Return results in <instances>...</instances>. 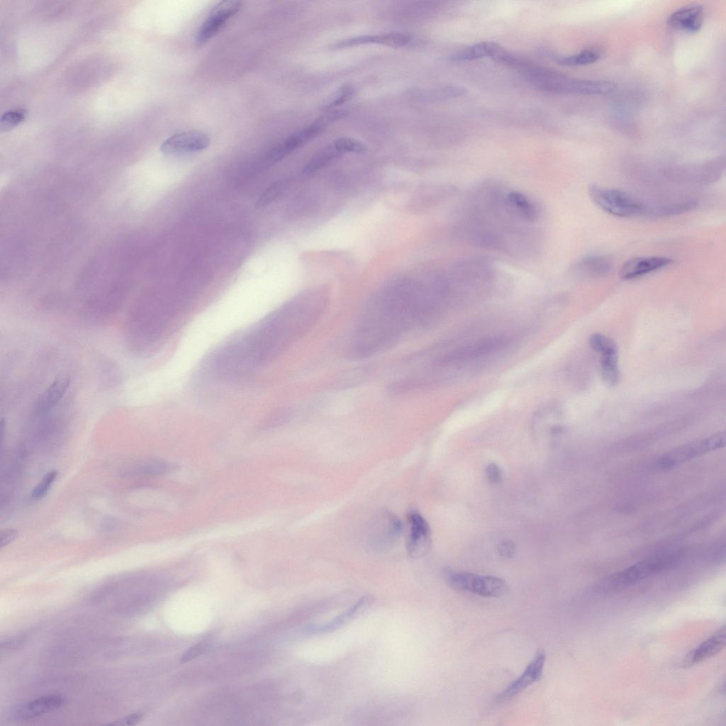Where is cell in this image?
I'll return each instance as SVG.
<instances>
[{
	"mask_svg": "<svg viewBox=\"0 0 726 726\" xmlns=\"http://www.w3.org/2000/svg\"><path fill=\"white\" fill-rule=\"evenodd\" d=\"M241 6L242 2L238 1L218 3L201 26L196 38L197 44L203 45L215 36Z\"/></svg>",
	"mask_w": 726,
	"mask_h": 726,
	"instance_id": "30bf717a",
	"label": "cell"
},
{
	"mask_svg": "<svg viewBox=\"0 0 726 726\" xmlns=\"http://www.w3.org/2000/svg\"><path fill=\"white\" fill-rule=\"evenodd\" d=\"M546 654L543 649L537 650L534 658L522 674L503 691L496 698L498 702L511 699L529 686L537 681L542 676Z\"/></svg>",
	"mask_w": 726,
	"mask_h": 726,
	"instance_id": "7c38bea8",
	"label": "cell"
},
{
	"mask_svg": "<svg viewBox=\"0 0 726 726\" xmlns=\"http://www.w3.org/2000/svg\"><path fill=\"white\" fill-rule=\"evenodd\" d=\"M588 193L591 201L603 211L618 217L644 215L647 206L621 190L591 184Z\"/></svg>",
	"mask_w": 726,
	"mask_h": 726,
	"instance_id": "277c9868",
	"label": "cell"
},
{
	"mask_svg": "<svg viewBox=\"0 0 726 726\" xmlns=\"http://www.w3.org/2000/svg\"><path fill=\"white\" fill-rule=\"evenodd\" d=\"M444 576L447 584L452 588L483 597H498L505 594L508 590V584L504 580L492 576L449 569L445 570Z\"/></svg>",
	"mask_w": 726,
	"mask_h": 726,
	"instance_id": "5b68a950",
	"label": "cell"
},
{
	"mask_svg": "<svg viewBox=\"0 0 726 726\" xmlns=\"http://www.w3.org/2000/svg\"><path fill=\"white\" fill-rule=\"evenodd\" d=\"M333 145L342 154L344 152L364 153L367 150V147L364 143L351 138H340L334 142Z\"/></svg>",
	"mask_w": 726,
	"mask_h": 726,
	"instance_id": "f1b7e54d",
	"label": "cell"
},
{
	"mask_svg": "<svg viewBox=\"0 0 726 726\" xmlns=\"http://www.w3.org/2000/svg\"><path fill=\"white\" fill-rule=\"evenodd\" d=\"M537 89L556 94L603 95L611 93L612 82L569 77L525 60L518 69Z\"/></svg>",
	"mask_w": 726,
	"mask_h": 726,
	"instance_id": "7a4b0ae2",
	"label": "cell"
},
{
	"mask_svg": "<svg viewBox=\"0 0 726 726\" xmlns=\"http://www.w3.org/2000/svg\"><path fill=\"white\" fill-rule=\"evenodd\" d=\"M613 267L610 258L604 255L583 257L572 264L569 272L579 278L597 279L608 275Z\"/></svg>",
	"mask_w": 726,
	"mask_h": 726,
	"instance_id": "e0dca14e",
	"label": "cell"
},
{
	"mask_svg": "<svg viewBox=\"0 0 726 726\" xmlns=\"http://www.w3.org/2000/svg\"><path fill=\"white\" fill-rule=\"evenodd\" d=\"M208 648V644L200 642L186 650L181 657V661L186 662L203 654Z\"/></svg>",
	"mask_w": 726,
	"mask_h": 726,
	"instance_id": "e575fe53",
	"label": "cell"
},
{
	"mask_svg": "<svg viewBox=\"0 0 726 726\" xmlns=\"http://www.w3.org/2000/svg\"><path fill=\"white\" fill-rule=\"evenodd\" d=\"M411 39L412 35L408 32H391L345 39L336 43L334 48H345L367 43H377L392 48H400L409 43Z\"/></svg>",
	"mask_w": 726,
	"mask_h": 726,
	"instance_id": "ffe728a7",
	"label": "cell"
},
{
	"mask_svg": "<svg viewBox=\"0 0 726 726\" xmlns=\"http://www.w3.org/2000/svg\"><path fill=\"white\" fill-rule=\"evenodd\" d=\"M725 645V626L723 625L694 649L688 652L683 664L689 666L700 663L719 653Z\"/></svg>",
	"mask_w": 726,
	"mask_h": 726,
	"instance_id": "d6986e66",
	"label": "cell"
},
{
	"mask_svg": "<svg viewBox=\"0 0 726 726\" xmlns=\"http://www.w3.org/2000/svg\"><path fill=\"white\" fill-rule=\"evenodd\" d=\"M67 376H59L39 395L33 406L35 416H44L50 413L61 401L69 386Z\"/></svg>",
	"mask_w": 726,
	"mask_h": 726,
	"instance_id": "5bb4252c",
	"label": "cell"
},
{
	"mask_svg": "<svg viewBox=\"0 0 726 726\" xmlns=\"http://www.w3.org/2000/svg\"><path fill=\"white\" fill-rule=\"evenodd\" d=\"M342 155L332 145L325 147L315 153L308 161L304 168L306 173L310 174L320 170Z\"/></svg>",
	"mask_w": 726,
	"mask_h": 726,
	"instance_id": "4316f807",
	"label": "cell"
},
{
	"mask_svg": "<svg viewBox=\"0 0 726 726\" xmlns=\"http://www.w3.org/2000/svg\"><path fill=\"white\" fill-rule=\"evenodd\" d=\"M321 297L298 300L269 315L244 336L218 351L224 372L236 379L270 362L304 335L321 318Z\"/></svg>",
	"mask_w": 726,
	"mask_h": 726,
	"instance_id": "6da1fadb",
	"label": "cell"
},
{
	"mask_svg": "<svg viewBox=\"0 0 726 726\" xmlns=\"http://www.w3.org/2000/svg\"><path fill=\"white\" fill-rule=\"evenodd\" d=\"M704 11L700 4H691L680 8L673 12L668 18L670 27L687 32L696 33L702 27Z\"/></svg>",
	"mask_w": 726,
	"mask_h": 726,
	"instance_id": "ac0fdd59",
	"label": "cell"
},
{
	"mask_svg": "<svg viewBox=\"0 0 726 726\" xmlns=\"http://www.w3.org/2000/svg\"><path fill=\"white\" fill-rule=\"evenodd\" d=\"M673 259L663 256L635 257L625 261L618 275L622 280H632L669 266Z\"/></svg>",
	"mask_w": 726,
	"mask_h": 726,
	"instance_id": "4fadbf2b",
	"label": "cell"
},
{
	"mask_svg": "<svg viewBox=\"0 0 726 726\" xmlns=\"http://www.w3.org/2000/svg\"><path fill=\"white\" fill-rule=\"evenodd\" d=\"M281 191V184L274 183L268 187L257 201V207L261 208L272 202Z\"/></svg>",
	"mask_w": 726,
	"mask_h": 726,
	"instance_id": "836d02e7",
	"label": "cell"
},
{
	"mask_svg": "<svg viewBox=\"0 0 726 726\" xmlns=\"http://www.w3.org/2000/svg\"><path fill=\"white\" fill-rule=\"evenodd\" d=\"M325 126L326 124L318 118L312 124L295 132L272 150V161L277 162L281 160L286 155L316 137L323 131Z\"/></svg>",
	"mask_w": 726,
	"mask_h": 726,
	"instance_id": "2e32d148",
	"label": "cell"
},
{
	"mask_svg": "<svg viewBox=\"0 0 726 726\" xmlns=\"http://www.w3.org/2000/svg\"><path fill=\"white\" fill-rule=\"evenodd\" d=\"M602 49L597 46L587 48L578 53L558 57L556 62L563 66L576 67L597 62L602 56Z\"/></svg>",
	"mask_w": 726,
	"mask_h": 726,
	"instance_id": "d4e9b609",
	"label": "cell"
},
{
	"mask_svg": "<svg viewBox=\"0 0 726 726\" xmlns=\"http://www.w3.org/2000/svg\"><path fill=\"white\" fill-rule=\"evenodd\" d=\"M64 698L58 695H48L21 703L13 709L15 720H28L43 715L62 705Z\"/></svg>",
	"mask_w": 726,
	"mask_h": 726,
	"instance_id": "9a60e30c",
	"label": "cell"
},
{
	"mask_svg": "<svg viewBox=\"0 0 726 726\" xmlns=\"http://www.w3.org/2000/svg\"><path fill=\"white\" fill-rule=\"evenodd\" d=\"M725 433L718 432L706 438L679 447L660 457L657 465L669 469L725 446Z\"/></svg>",
	"mask_w": 726,
	"mask_h": 726,
	"instance_id": "8992f818",
	"label": "cell"
},
{
	"mask_svg": "<svg viewBox=\"0 0 726 726\" xmlns=\"http://www.w3.org/2000/svg\"><path fill=\"white\" fill-rule=\"evenodd\" d=\"M486 476L488 481L491 484H498L502 480V471L501 468L494 463L488 464L486 468Z\"/></svg>",
	"mask_w": 726,
	"mask_h": 726,
	"instance_id": "d590c367",
	"label": "cell"
},
{
	"mask_svg": "<svg viewBox=\"0 0 726 726\" xmlns=\"http://www.w3.org/2000/svg\"><path fill=\"white\" fill-rule=\"evenodd\" d=\"M507 340L493 336L469 342L436 359L438 364H454L470 362L488 356L504 347Z\"/></svg>",
	"mask_w": 726,
	"mask_h": 726,
	"instance_id": "52a82bcc",
	"label": "cell"
},
{
	"mask_svg": "<svg viewBox=\"0 0 726 726\" xmlns=\"http://www.w3.org/2000/svg\"><path fill=\"white\" fill-rule=\"evenodd\" d=\"M354 94L355 90L352 86L344 85L328 99L323 106L322 109L328 111L333 107L339 106L352 99Z\"/></svg>",
	"mask_w": 726,
	"mask_h": 726,
	"instance_id": "83f0119b",
	"label": "cell"
},
{
	"mask_svg": "<svg viewBox=\"0 0 726 726\" xmlns=\"http://www.w3.org/2000/svg\"><path fill=\"white\" fill-rule=\"evenodd\" d=\"M210 143L207 134L198 130H188L168 138L162 143L160 150L169 155L197 152L206 149Z\"/></svg>",
	"mask_w": 726,
	"mask_h": 726,
	"instance_id": "8fae6325",
	"label": "cell"
},
{
	"mask_svg": "<svg viewBox=\"0 0 726 726\" xmlns=\"http://www.w3.org/2000/svg\"><path fill=\"white\" fill-rule=\"evenodd\" d=\"M678 556L670 553L645 559L605 578L597 588L601 592L609 593L627 588L668 569L676 562Z\"/></svg>",
	"mask_w": 726,
	"mask_h": 726,
	"instance_id": "3957f363",
	"label": "cell"
},
{
	"mask_svg": "<svg viewBox=\"0 0 726 726\" xmlns=\"http://www.w3.org/2000/svg\"><path fill=\"white\" fill-rule=\"evenodd\" d=\"M601 368L603 380L609 385H615L619 379L617 347L601 353Z\"/></svg>",
	"mask_w": 726,
	"mask_h": 726,
	"instance_id": "484cf974",
	"label": "cell"
},
{
	"mask_svg": "<svg viewBox=\"0 0 726 726\" xmlns=\"http://www.w3.org/2000/svg\"><path fill=\"white\" fill-rule=\"evenodd\" d=\"M407 523L408 526L406 541L407 552L412 558L422 557L429 552L432 544V535L429 524L416 511L408 513Z\"/></svg>",
	"mask_w": 726,
	"mask_h": 726,
	"instance_id": "9c48e42d",
	"label": "cell"
},
{
	"mask_svg": "<svg viewBox=\"0 0 726 726\" xmlns=\"http://www.w3.org/2000/svg\"><path fill=\"white\" fill-rule=\"evenodd\" d=\"M505 203L509 211L523 223L532 224L538 218L539 211L535 204L519 191H506Z\"/></svg>",
	"mask_w": 726,
	"mask_h": 726,
	"instance_id": "44dd1931",
	"label": "cell"
},
{
	"mask_svg": "<svg viewBox=\"0 0 726 726\" xmlns=\"http://www.w3.org/2000/svg\"><path fill=\"white\" fill-rule=\"evenodd\" d=\"M26 110L16 108L4 113L0 119V128L2 131L9 130L18 125L25 118Z\"/></svg>",
	"mask_w": 726,
	"mask_h": 726,
	"instance_id": "f546056e",
	"label": "cell"
},
{
	"mask_svg": "<svg viewBox=\"0 0 726 726\" xmlns=\"http://www.w3.org/2000/svg\"><path fill=\"white\" fill-rule=\"evenodd\" d=\"M372 601L373 598L371 596L362 597L350 609L335 618L330 622L324 625L311 627L308 630L311 633L315 634L333 631L361 614L370 606Z\"/></svg>",
	"mask_w": 726,
	"mask_h": 726,
	"instance_id": "603a6c76",
	"label": "cell"
},
{
	"mask_svg": "<svg viewBox=\"0 0 726 726\" xmlns=\"http://www.w3.org/2000/svg\"><path fill=\"white\" fill-rule=\"evenodd\" d=\"M18 537V532L13 528H6L0 532V547H4L13 542Z\"/></svg>",
	"mask_w": 726,
	"mask_h": 726,
	"instance_id": "74e56055",
	"label": "cell"
},
{
	"mask_svg": "<svg viewBox=\"0 0 726 726\" xmlns=\"http://www.w3.org/2000/svg\"><path fill=\"white\" fill-rule=\"evenodd\" d=\"M402 529V523L395 515L387 510L381 511L369 525L368 542L374 549L387 548L398 540Z\"/></svg>",
	"mask_w": 726,
	"mask_h": 726,
	"instance_id": "ba28073f",
	"label": "cell"
},
{
	"mask_svg": "<svg viewBox=\"0 0 726 726\" xmlns=\"http://www.w3.org/2000/svg\"><path fill=\"white\" fill-rule=\"evenodd\" d=\"M589 345L593 350L600 353L616 346L612 340L598 333L593 334L590 337Z\"/></svg>",
	"mask_w": 726,
	"mask_h": 726,
	"instance_id": "1f68e13d",
	"label": "cell"
},
{
	"mask_svg": "<svg viewBox=\"0 0 726 726\" xmlns=\"http://www.w3.org/2000/svg\"><path fill=\"white\" fill-rule=\"evenodd\" d=\"M168 469V464L164 462L150 460L141 467L140 471L146 475H157L164 473Z\"/></svg>",
	"mask_w": 726,
	"mask_h": 726,
	"instance_id": "d6a6232c",
	"label": "cell"
},
{
	"mask_svg": "<svg viewBox=\"0 0 726 726\" xmlns=\"http://www.w3.org/2000/svg\"><path fill=\"white\" fill-rule=\"evenodd\" d=\"M502 48L492 41H483L461 49L449 56L454 62L471 61L484 57L493 58Z\"/></svg>",
	"mask_w": 726,
	"mask_h": 726,
	"instance_id": "7402d4cb",
	"label": "cell"
},
{
	"mask_svg": "<svg viewBox=\"0 0 726 726\" xmlns=\"http://www.w3.org/2000/svg\"><path fill=\"white\" fill-rule=\"evenodd\" d=\"M143 716V715L141 713H135L133 714H130L118 720L113 722L110 725L119 726L134 725L142 720Z\"/></svg>",
	"mask_w": 726,
	"mask_h": 726,
	"instance_id": "8d00e7d4",
	"label": "cell"
},
{
	"mask_svg": "<svg viewBox=\"0 0 726 726\" xmlns=\"http://www.w3.org/2000/svg\"><path fill=\"white\" fill-rule=\"evenodd\" d=\"M697 206L695 201H685L682 202L671 203L658 205L652 207H647L646 216L653 218H666L681 213H685L693 210Z\"/></svg>",
	"mask_w": 726,
	"mask_h": 726,
	"instance_id": "cb8c5ba5",
	"label": "cell"
},
{
	"mask_svg": "<svg viewBox=\"0 0 726 726\" xmlns=\"http://www.w3.org/2000/svg\"><path fill=\"white\" fill-rule=\"evenodd\" d=\"M515 544L511 541H503L498 546V554L503 557H511L515 552Z\"/></svg>",
	"mask_w": 726,
	"mask_h": 726,
	"instance_id": "f35d334b",
	"label": "cell"
},
{
	"mask_svg": "<svg viewBox=\"0 0 726 726\" xmlns=\"http://www.w3.org/2000/svg\"><path fill=\"white\" fill-rule=\"evenodd\" d=\"M57 475V472L56 471H51L47 473L41 481L32 491V497L34 498H40L46 495Z\"/></svg>",
	"mask_w": 726,
	"mask_h": 726,
	"instance_id": "4dcf8cb0",
	"label": "cell"
}]
</instances>
